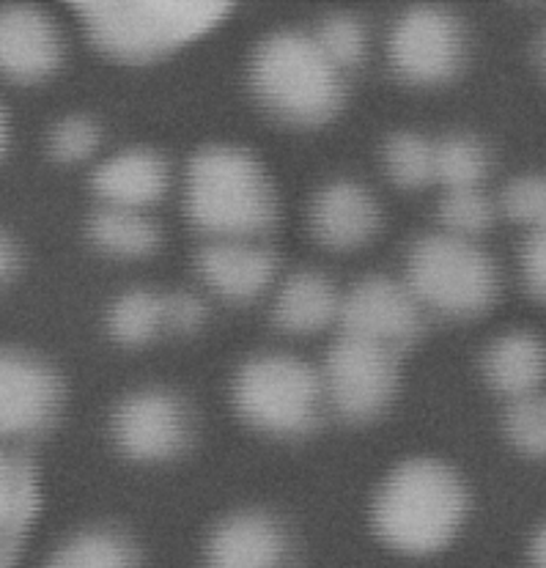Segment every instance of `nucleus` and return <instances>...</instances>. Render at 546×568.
I'll list each match as a JSON object with an SVG mask.
<instances>
[{
	"label": "nucleus",
	"mask_w": 546,
	"mask_h": 568,
	"mask_svg": "<svg viewBox=\"0 0 546 568\" xmlns=\"http://www.w3.org/2000/svg\"><path fill=\"white\" fill-rule=\"evenodd\" d=\"M462 58V28L437 6L410 9L391 33V63L406 83H445L458 72Z\"/></svg>",
	"instance_id": "nucleus-8"
},
{
	"label": "nucleus",
	"mask_w": 546,
	"mask_h": 568,
	"mask_svg": "<svg viewBox=\"0 0 546 568\" xmlns=\"http://www.w3.org/2000/svg\"><path fill=\"white\" fill-rule=\"evenodd\" d=\"M283 552L281 525L255 511L223 519L206 541L209 568H281Z\"/></svg>",
	"instance_id": "nucleus-14"
},
{
	"label": "nucleus",
	"mask_w": 546,
	"mask_h": 568,
	"mask_svg": "<svg viewBox=\"0 0 546 568\" xmlns=\"http://www.w3.org/2000/svg\"><path fill=\"white\" fill-rule=\"evenodd\" d=\"M0 63L17 83H39L61 63L55 26L37 6L14 3L0 17Z\"/></svg>",
	"instance_id": "nucleus-12"
},
{
	"label": "nucleus",
	"mask_w": 546,
	"mask_h": 568,
	"mask_svg": "<svg viewBox=\"0 0 546 568\" xmlns=\"http://www.w3.org/2000/svg\"><path fill=\"white\" fill-rule=\"evenodd\" d=\"M165 316L171 327L190 333V329L201 327L203 324V318H206V305H203V300L195 297V294L176 292L171 294V297H165Z\"/></svg>",
	"instance_id": "nucleus-31"
},
{
	"label": "nucleus",
	"mask_w": 546,
	"mask_h": 568,
	"mask_svg": "<svg viewBox=\"0 0 546 568\" xmlns=\"http://www.w3.org/2000/svg\"><path fill=\"white\" fill-rule=\"evenodd\" d=\"M434 154H437V182H443L447 190H478L489 165L478 141L464 135L445 138L434 146Z\"/></svg>",
	"instance_id": "nucleus-24"
},
{
	"label": "nucleus",
	"mask_w": 546,
	"mask_h": 568,
	"mask_svg": "<svg viewBox=\"0 0 546 568\" xmlns=\"http://www.w3.org/2000/svg\"><path fill=\"white\" fill-rule=\"evenodd\" d=\"M406 283L417 303L447 313L475 316L497 297V270L489 253L453 234L423 236L412 245Z\"/></svg>",
	"instance_id": "nucleus-5"
},
{
	"label": "nucleus",
	"mask_w": 546,
	"mask_h": 568,
	"mask_svg": "<svg viewBox=\"0 0 546 568\" xmlns=\"http://www.w3.org/2000/svg\"><path fill=\"white\" fill-rule=\"evenodd\" d=\"M44 568H141V560L121 532L83 530L61 544Z\"/></svg>",
	"instance_id": "nucleus-20"
},
{
	"label": "nucleus",
	"mask_w": 546,
	"mask_h": 568,
	"mask_svg": "<svg viewBox=\"0 0 546 568\" xmlns=\"http://www.w3.org/2000/svg\"><path fill=\"white\" fill-rule=\"evenodd\" d=\"M162 324H168L165 297L146 292V288H132V292L121 294L108 313L110 333L127 346L146 344Z\"/></svg>",
	"instance_id": "nucleus-22"
},
{
	"label": "nucleus",
	"mask_w": 546,
	"mask_h": 568,
	"mask_svg": "<svg viewBox=\"0 0 546 568\" xmlns=\"http://www.w3.org/2000/svg\"><path fill=\"white\" fill-rule=\"evenodd\" d=\"M486 379L495 390L514 398L538 393L546 379V346L538 335L514 329L499 335L484 355Z\"/></svg>",
	"instance_id": "nucleus-18"
},
{
	"label": "nucleus",
	"mask_w": 546,
	"mask_h": 568,
	"mask_svg": "<svg viewBox=\"0 0 546 568\" xmlns=\"http://www.w3.org/2000/svg\"><path fill=\"white\" fill-rule=\"evenodd\" d=\"M467 491L443 462L410 459L382 484L371 521L382 541L404 555H432L456 538Z\"/></svg>",
	"instance_id": "nucleus-1"
},
{
	"label": "nucleus",
	"mask_w": 546,
	"mask_h": 568,
	"mask_svg": "<svg viewBox=\"0 0 546 568\" xmlns=\"http://www.w3.org/2000/svg\"><path fill=\"white\" fill-rule=\"evenodd\" d=\"M275 253L245 240H220L199 253L203 281L234 303L259 297L275 277Z\"/></svg>",
	"instance_id": "nucleus-15"
},
{
	"label": "nucleus",
	"mask_w": 546,
	"mask_h": 568,
	"mask_svg": "<svg viewBox=\"0 0 546 568\" xmlns=\"http://www.w3.org/2000/svg\"><path fill=\"white\" fill-rule=\"evenodd\" d=\"M439 220L447 234L469 240L492 225V204L481 190H447L439 204Z\"/></svg>",
	"instance_id": "nucleus-26"
},
{
	"label": "nucleus",
	"mask_w": 546,
	"mask_h": 568,
	"mask_svg": "<svg viewBox=\"0 0 546 568\" xmlns=\"http://www.w3.org/2000/svg\"><path fill=\"white\" fill-rule=\"evenodd\" d=\"M91 187L108 206L138 212L165 195L168 165L149 149H127L97 168Z\"/></svg>",
	"instance_id": "nucleus-16"
},
{
	"label": "nucleus",
	"mask_w": 546,
	"mask_h": 568,
	"mask_svg": "<svg viewBox=\"0 0 546 568\" xmlns=\"http://www.w3.org/2000/svg\"><path fill=\"white\" fill-rule=\"evenodd\" d=\"M97 146H100V130H97L94 121L80 119V115L63 119L50 138L52 154L63 162L89 160L97 152Z\"/></svg>",
	"instance_id": "nucleus-29"
},
{
	"label": "nucleus",
	"mask_w": 546,
	"mask_h": 568,
	"mask_svg": "<svg viewBox=\"0 0 546 568\" xmlns=\"http://www.w3.org/2000/svg\"><path fill=\"white\" fill-rule=\"evenodd\" d=\"M544 63H546V39H544Z\"/></svg>",
	"instance_id": "nucleus-34"
},
{
	"label": "nucleus",
	"mask_w": 546,
	"mask_h": 568,
	"mask_svg": "<svg viewBox=\"0 0 546 568\" xmlns=\"http://www.w3.org/2000/svg\"><path fill=\"white\" fill-rule=\"evenodd\" d=\"M272 316L283 333H316L341 316V297L322 272L305 270L283 283Z\"/></svg>",
	"instance_id": "nucleus-19"
},
{
	"label": "nucleus",
	"mask_w": 546,
	"mask_h": 568,
	"mask_svg": "<svg viewBox=\"0 0 546 568\" xmlns=\"http://www.w3.org/2000/svg\"><path fill=\"white\" fill-rule=\"evenodd\" d=\"M311 231L324 247L352 251L380 231V206L360 184L333 182L313 201Z\"/></svg>",
	"instance_id": "nucleus-13"
},
{
	"label": "nucleus",
	"mask_w": 546,
	"mask_h": 568,
	"mask_svg": "<svg viewBox=\"0 0 546 568\" xmlns=\"http://www.w3.org/2000/svg\"><path fill=\"white\" fill-rule=\"evenodd\" d=\"M89 234L104 253L124 258L149 256L160 245V231L154 229V223L132 209H102L91 217Z\"/></svg>",
	"instance_id": "nucleus-21"
},
{
	"label": "nucleus",
	"mask_w": 546,
	"mask_h": 568,
	"mask_svg": "<svg viewBox=\"0 0 546 568\" xmlns=\"http://www.w3.org/2000/svg\"><path fill=\"white\" fill-rule=\"evenodd\" d=\"M72 9L102 52L146 63L212 31L231 6L212 0H78Z\"/></svg>",
	"instance_id": "nucleus-2"
},
{
	"label": "nucleus",
	"mask_w": 546,
	"mask_h": 568,
	"mask_svg": "<svg viewBox=\"0 0 546 568\" xmlns=\"http://www.w3.org/2000/svg\"><path fill=\"white\" fill-rule=\"evenodd\" d=\"M503 209L510 220L546 234V176H522L503 193Z\"/></svg>",
	"instance_id": "nucleus-28"
},
{
	"label": "nucleus",
	"mask_w": 546,
	"mask_h": 568,
	"mask_svg": "<svg viewBox=\"0 0 546 568\" xmlns=\"http://www.w3.org/2000/svg\"><path fill=\"white\" fill-rule=\"evenodd\" d=\"M396 382V352L352 335H341L324 361V390L335 409L352 420L380 415L391 404Z\"/></svg>",
	"instance_id": "nucleus-7"
},
{
	"label": "nucleus",
	"mask_w": 546,
	"mask_h": 568,
	"mask_svg": "<svg viewBox=\"0 0 546 568\" xmlns=\"http://www.w3.org/2000/svg\"><path fill=\"white\" fill-rule=\"evenodd\" d=\"M530 560L536 568H546V521L530 541Z\"/></svg>",
	"instance_id": "nucleus-33"
},
{
	"label": "nucleus",
	"mask_w": 546,
	"mask_h": 568,
	"mask_svg": "<svg viewBox=\"0 0 546 568\" xmlns=\"http://www.w3.org/2000/svg\"><path fill=\"white\" fill-rule=\"evenodd\" d=\"M385 165L393 182L404 190L426 187L437 179V154L428 141L415 132H396L385 143Z\"/></svg>",
	"instance_id": "nucleus-23"
},
{
	"label": "nucleus",
	"mask_w": 546,
	"mask_h": 568,
	"mask_svg": "<svg viewBox=\"0 0 546 568\" xmlns=\"http://www.w3.org/2000/svg\"><path fill=\"white\" fill-rule=\"evenodd\" d=\"M188 217L203 234L247 240L275 223V190L245 149H201L188 168Z\"/></svg>",
	"instance_id": "nucleus-3"
},
{
	"label": "nucleus",
	"mask_w": 546,
	"mask_h": 568,
	"mask_svg": "<svg viewBox=\"0 0 546 568\" xmlns=\"http://www.w3.org/2000/svg\"><path fill=\"white\" fill-rule=\"evenodd\" d=\"M250 85L272 115L297 126L324 124L344 100L341 69L316 39L292 31L259 44L250 61Z\"/></svg>",
	"instance_id": "nucleus-4"
},
{
	"label": "nucleus",
	"mask_w": 546,
	"mask_h": 568,
	"mask_svg": "<svg viewBox=\"0 0 546 568\" xmlns=\"http://www.w3.org/2000/svg\"><path fill=\"white\" fill-rule=\"evenodd\" d=\"M322 379L292 355H261L236 371L234 404L253 426L275 434L307 432L316 420Z\"/></svg>",
	"instance_id": "nucleus-6"
},
{
	"label": "nucleus",
	"mask_w": 546,
	"mask_h": 568,
	"mask_svg": "<svg viewBox=\"0 0 546 568\" xmlns=\"http://www.w3.org/2000/svg\"><path fill=\"white\" fill-rule=\"evenodd\" d=\"M42 508V489L33 462L22 454L3 456L0 465V568H17L22 541Z\"/></svg>",
	"instance_id": "nucleus-17"
},
{
	"label": "nucleus",
	"mask_w": 546,
	"mask_h": 568,
	"mask_svg": "<svg viewBox=\"0 0 546 568\" xmlns=\"http://www.w3.org/2000/svg\"><path fill=\"white\" fill-rule=\"evenodd\" d=\"M61 404L55 374L37 357L9 349L0 361V428L9 437L37 434L50 426Z\"/></svg>",
	"instance_id": "nucleus-11"
},
{
	"label": "nucleus",
	"mask_w": 546,
	"mask_h": 568,
	"mask_svg": "<svg viewBox=\"0 0 546 568\" xmlns=\"http://www.w3.org/2000/svg\"><path fill=\"white\" fill-rule=\"evenodd\" d=\"M0 270H3V281H11L20 270V251H17L14 240L3 234V245H0Z\"/></svg>",
	"instance_id": "nucleus-32"
},
{
	"label": "nucleus",
	"mask_w": 546,
	"mask_h": 568,
	"mask_svg": "<svg viewBox=\"0 0 546 568\" xmlns=\"http://www.w3.org/2000/svg\"><path fill=\"white\" fill-rule=\"evenodd\" d=\"M113 437L132 459H168L188 443V415L171 393H132L115 407Z\"/></svg>",
	"instance_id": "nucleus-10"
},
{
	"label": "nucleus",
	"mask_w": 546,
	"mask_h": 568,
	"mask_svg": "<svg viewBox=\"0 0 546 568\" xmlns=\"http://www.w3.org/2000/svg\"><path fill=\"white\" fill-rule=\"evenodd\" d=\"M316 42L338 69L357 67L365 58V31L354 17L335 14L324 20V26L318 28Z\"/></svg>",
	"instance_id": "nucleus-27"
},
{
	"label": "nucleus",
	"mask_w": 546,
	"mask_h": 568,
	"mask_svg": "<svg viewBox=\"0 0 546 568\" xmlns=\"http://www.w3.org/2000/svg\"><path fill=\"white\" fill-rule=\"evenodd\" d=\"M338 322L344 335L396 352L410 346L421 333V308L410 286H401L391 277L371 275L354 283L341 300Z\"/></svg>",
	"instance_id": "nucleus-9"
},
{
	"label": "nucleus",
	"mask_w": 546,
	"mask_h": 568,
	"mask_svg": "<svg viewBox=\"0 0 546 568\" xmlns=\"http://www.w3.org/2000/svg\"><path fill=\"white\" fill-rule=\"evenodd\" d=\"M522 277L527 292L546 303V234H530L522 247Z\"/></svg>",
	"instance_id": "nucleus-30"
},
{
	"label": "nucleus",
	"mask_w": 546,
	"mask_h": 568,
	"mask_svg": "<svg viewBox=\"0 0 546 568\" xmlns=\"http://www.w3.org/2000/svg\"><path fill=\"white\" fill-rule=\"evenodd\" d=\"M505 434L527 456H546V396L514 398L505 413Z\"/></svg>",
	"instance_id": "nucleus-25"
}]
</instances>
